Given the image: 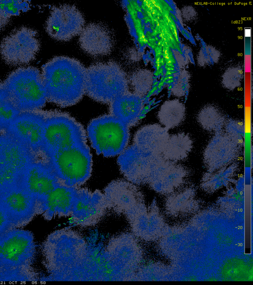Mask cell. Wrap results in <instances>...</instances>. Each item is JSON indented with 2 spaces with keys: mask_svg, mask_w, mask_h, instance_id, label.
I'll return each mask as SVG.
<instances>
[{
  "mask_svg": "<svg viewBox=\"0 0 253 285\" xmlns=\"http://www.w3.org/2000/svg\"><path fill=\"white\" fill-rule=\"evenodd\" d=\"M86 68L78 60L55 56L42 67L47 100L66 107L78 103L85 94Z\"/></svg>",
  "mask_w": 253,
  "mask_h": 285,
  "instance_id": "obj_1",
  "label": "cell"
},
{
  "mask_svg": "<svg viewBox=\"0 0 253 285\" xmlns=\"http://www.w3.org/2000/svg\"><path fill=\"white\" fill-rule=\"evenodd\" d=\"M197 120L205 130L216 133L223 128L226 119L222 112L217 107L209 105L199 112Z\"/></svg>",
  "mask_w": 253,
  "mask_h": 285,
  "instance_id": "obj_25",
  "label": "cell"
},
{
  "mask_svg": "<svg viewBox=\"0 0 253 285\" xmlns=\"http://www.w3.org/2000/svg\"><path fill=\"white\" fill-rule=\"evenodd\" d=\"M61 184L76 188L84 184L92 171V156L86 144L57 152L48 157Z\"/></svg>",
  "mask_w": 253,
  "mask_h": 285,
  "instance_id": "obj_7",
  "label": "cell"
},
{
  "mask_svg": "<svg viewBox=\"0 0 253 285\" xmlns=\"http://www.w3.org/2000/svg\"><path fill=\"white\" fill-rule=\"evenodd\" d=\"M128 77L115 61L97 62L86 68L85 94L92 99L110 103L129 91Z\"/></svg>",
  "mask_w": 253,
  "mask_h": 285,
  "instance_id": "obj_3",
  "label": "cell"
},
{
  "mask_svg": "<svg viewBox=\"0 0 253 285\" xmlns=\"http://www.w3.org/2000/svg\"><path fill=\"white\" fill-rule=\"evenodd\" d=\"M236 169V165L231 164L214 171H209L203 178V188L205 190L211 192L225 186L231 182Z\"/></svg>",
  "mask_w": 253,
  "mask_h": 285,
  "instance_id": "obj_24",
  "label": "cell"
},
{
  "mask_svg": "<svg viewBox=\"0 0 253 285\" xmlns=\"http://www.w3.org/2000/svg\"><path fill=\"white\" fill-rule=\"evenodd\" d=\"M103 194L108 206L124 213L128 218L145 206L142 193L129 182L113 181L106 187Z\"/></svg>",
  "mask_w": 253,
  "mask_h": 285,
  "instance_id": "obj_12",
  "label": "cell"
},
{
  "mask_svg": "<svg viewBox=\"0 0 253 285\" xmlns=\"http://www.w3.org/2000/svg\"><path fill=\"white\" fill-rule=\"evenodd\" d=\"M185 115L184 104L177 99L169 100L161 106L158 117L161 124L167 129L178 126Z\"/></svg>",
  "mask_w": 253,
  "mask_h": 285,
  "instance_id": "obj_23",
  "label": "cell"
},
{
  "mask_svg": "<svg viewBox=\"0 0 253 285\" xmlns=\"http://www.w3.org/2000/svg\"><path fill=\"white\" fill-rule=\"evenodd\" d=\"M29 8L27 1L0 0V31L8 24L12 17L26 12Z\"/></svg>",
  "mask_w": 253,
  "mask_h": 285,
  "instance_id": "obj_27",
  "label": "cell"
},
{
  "mask_svg": "<svg viewBox=\"0 0 253 285\" xmlns=\"http://www.w3.org/2000/svg\"><path fill=\"white\" fill-rule=\"evenodd\" d=\"M85 20L74 5L63 4L53 7L45 23V30L52 38L68 41L80 35Z\"/></svg>",
  "mask_w": 253,
  "mask_h": 285,
  "instance_id": "obj_10",
  "label": "cell"
},
{
  "mask_svg": "<svg viewBox=\"0 0 253 285\" xmlns=\"http://www.w3.org/2000/svg\"><path fill=\"white\" fill-rule=\"evenodd\" d=\"M128 84L133 93L142 96L150 91L152 85L151 72L145 69H140L133 72L128 77Z\"/></svg>",
  "mask_w": 253,
  "mask_h": 285,
  "instance_id": "obj_28",
  "label": "cell"
},
{
  "mask_svg": "<svg viewBox=\"0 0 253 285\" xmlns=\"http://www.w3.org/2000/svg\"><path fill=\"white\" fill-rule=\"evenodd\" d=\"M87 133L96 153L107 157L122 153L129 138L128 127L111 114L92 119L88 125Z\"/></svg>",
  "mask_w": 253,
  "mask_h": 285,
  "instance_id": "obj_6",
  "label": "cell"
},
{
  "mask_svg": "<svg viewBox=\"0 0 253 285\" xmlns=\"http://www.w3.org/2000/svg\"><path fill=\"white\" fill-rule=\"evenodd\" d=\"M3 83L11 101L21 112L40 110L47 101L42 74L36 67L19 68Z\"/></svg>",
  "mask_w": 253,
  "mask_h": 285,
  "instance_id": "obj_4",
  "label": "cell"
},
{
  "mask_svg": "<svg viewBox=\"0 0 253 285\" xmlns=\"http://www.w3.org/2000/svg\"><path fill=\"white\" fill-rule=\"evenodd\" d=\"M0 203L13 229L26 226L37 215V200L20 183L0 191Z\"/></svg>",
  "mask_w": 253,
  "mask_h": 285,
  "instance_id": "obj_9",
  "label": "cell"
},
{
  "mask_svg": "<svg viewBox=\"0 0 253 285\" xmlns=\"http://www.w3.org/2000/svg\"><path fill=\"white\" fill-rule=\"evenodd\" d=\"M60 184L49 161H35L31 163L24 170L20 181L22 187L37 201Z\"/></svg>",
  "mask_w": 253,
  "mask_h": 285,
  "instance_id": "obj_13",
  "label": "cell"
},
{
  "mask_svg": "<svg viewBox=\"0 0 253 285\" xmlns=\"http://www.w3.org/2000/svg\"><path fill=\"white\" fill-rule=\"evenodd\" d=\"M12 229L7 213L0 203V236Z\"/></svg>",
  "mask_w": 253,
  "mask_h": 285,
  "instance_id": "obj_32",
  "label": "cell"
},
{
  "mask_svg": "<svg viewBox=\"0 0 253 285\" xmlns=\"http://www.w3.org/2000/svg\"><path fill=\"white\" fill-rule=\"evenodd\" d=\"M77 189L62 184L58 185L44 197L37 201V215H42L47 220L70 216Z\"/></svg>",
  "mask_w": 253,
  "mask_h": 285,
  "instance_id": "obj_17",
  "label": "cell"
},
{
  "mask_svg": "<svg viewBox=\"0 0 253 285\" xmlns=\"http://www.w3.org/2000/svg\"><path fill=\"white\" fill-rule=\"evenodd\" d=\"M35 161L36 154L22 142L8 132L0 135V164L23 173Z\"/></svg>",
  "mask_w": 253,
  "mask_h": 285,
  "instance_id": "obj_19",
  "label": "cell"
},
{
  "mask_svg": "<svg viewBox=\"0 0 253 285\" xmlns=\"http://www.w3.org/2000/svg\"><path fill=\"white\" fill-rule=\"evenodd\" d=\"M223 128L225 134L239 145H242L244 138V128L240 121L232 119L226 120Z\"/></svg>",
  "mask_w": 253,
  "mask_h": 285,
  "instance_id": "obj_30",
  "label": "cell"
},
{
  "mask_svg": "<svg viewBox=\"0 0 253 285\" xmlns=\"http://www.w3.org/2000/svg\"></svg>",
  "mask_w": 253,
  "mask_h": 285,
  "instance_id": "obj_33",
  "label": "cell"
},
{
  "mask_svg": "<svg viewBox=\"0 0 253 285\" xmlns=\"http://www.w3.org/2000/svg\"><path fill=\"white\" fill-rule=\"evenodd\" d=\"M36 254L33 234L14 228L0 235V282H36L33 265Z\"/></svg>",
  "mask_w": 253,
  "mask_h": 285,
  "instance_id": "obj_2",
  "label": "cell"
},
{
  "mask_svg": "<svg viewBox=\"0 0 253 285\" xmlns=\"http://www.w3.org/2000/svg\"><path fill=\"white\" fill-rule=\"evenodd\" d=\"M82 126L70 115L46 111L43 132V151L48 158L59 151L86 143Z\"/></svg>",
  "mask_w": 253,
  "mask_h": 285,
  "instance_id": "obj_5",
  "label": "cell"
},
{
  "mask_svg": "<svg viewBox=\"0 0 253 285\" xmlns=\"http://www.w3.org/2000/svg\"><path fill=\"white\" fill-rule=\"evenodd\" d=\"M45 112L41 109L20 112L10 123L6 132L24 143L36 154L43 151Z\"/></svg>",
  "mask_w": 253,
  "mask_h": 285,
  "instance_id": "obj_11",
  "label": "cell"
},
{
  "mask_svg": "<svg viewBox=\"0 0 253 285\" xmlns=\"http://www.w3.org/2000/svg\"><path fill=\"white\" fill-rule=\"evenodd\" d=\"M240 146L225 133H216L204 152L206 167L209 172H212L231 164L238 157Z\"/></svg>",
  "mask_w": 253,
  "mask_h": 285,
  "instance_id": "obj_16",
  "label": "cell"
},
{
  "mask_svg": "<svg viewBox=\"0 0 253 285\" xmlns=\"http://www.w3.org/2000/svg\"><path fill=\"white\" fill-rule=\"evenodd\" d=\"M193 147V142L190 136L184 133L169 136L162 157L166 160L178 162L188 156Z\"/></svg>",
  "mask_w": 253,
  "mask_h": 285,
  "instance_id": "obj_22",
  "label": "cell"
},
{
  "mask_svg": "<svg viewBox=\"0 0 253 285\" xmlns=\"http://www.w3.org/2000/svg\"><path fill=\"white\" fill-rule=\"evenodd\" d=\"M169 137L168 129L164 127L149 124L137 131L132 144L144 151L162 155Z\"/></svg>",
  "mask_w": 253,
  "mask_h": 285,
  "instance_id": "obj_20",
  "label": "cell"
},
{
  "mask_svg": "<svg viewBox=\"0 0 253 285\" xmlns=\"http://www.w3.org/2000/svg\"><path fill=\"white\" fill-rule=\"evenodd\" d=\"M22 173L11 167L0 164V192L19 184Z\"/></svg>",
  "mask_w": 253,
  "mask_h": 285,
  "instance_id": "obj_29",
  "label": "cell"
},
{
  "mask_svg": "<svg viewBox=\"0 0 253 285\" xmlns=\"http://www.w3.org/2000/svg\"><path fill=\"white\" fill-rule=\"evenodd\" d=\"M79 35V43L81 48L91 56L107 55L113 50V34L104 24L89 23L84 27Z\"/></svg>",
  "mask_w": 253,
  "mask_h": 285,
  "instance_id": "obj_18",
  "label": "cell"
},
{
  "mask_svg": "<svg viewBox=\"0 0 253 285\" xmlns=\"http://www.w3.org/2000/svg\"><path fill=\"white\" fill-rule=\"evenodd\" d=\"M242 72L237 68L229 69L223 75V84L226 88L233 90L241 83Z\"/></svg>",
  "mask_w": 253,
  "mask_h": 285,
  "instance_id": "obj_31",
  "label": "cell"
},
{
  "mask_svg": "<svg viewBox=\"0 0 253 285\" xmlns=\"http://www.w3.org/2000/svg\"><path fill=\"white\" fill-rule=\"evenodd\" d=\"M20 112L11 101L3 82H0V135L6 132Z\"/></svg>",
  "mask_w": 253,
  "mask_h": 285,
  "instance_id": "obj_26",
  "label": "cell"
},
{
  "mask_svg": "<svg viewBox=\"0 0 253 285\" xmlns=\"http://www.w3.org/2000/svg\"><path fill=\"white\" fill-rule=\"evenodd\" d=\"M143 109L142 96L128 91L110 103V114L116 117L128 127L137 122Z\"/></svg>",
  "mask_w": 253,
  "mask_h": 285,
  "instance_id": "obj_21",
  "label": "cell"
},
{
  "mask_svg": "<svg viewBox=\"0 0 253 285\" xmlns=\"http://www.w3.org/2000/svg\"><path fill=\"white\" fill-rule=\"evenodd\" d=\"M188 175V171L184 166L163 157L152 171L147 183L158 192L171 194L183 186Z\"/></svg>",
  "mask_w": 253,
  "mask_h": 285,
  "instance_id": "obj_15",
  "label": "cell"
},
{
  "mask_svg": "<svg viewBox=\"0 0 253 285\" xmlns=\"http://www.w3.org/2000/svg\"><path fill=\"white\" fill-rule=\"evenodd\" d=\"M40 48L38 33L35 30L21 27L11 31L0 44L2 60L9 65L27 64L34 60Z\"/></svg>",
  "mask_w": 253,
  "mask_h": 285,
  "instance_id": "obj_8",
  "label": "cell"
},
{
  "mask_svg": "<svg viewBox=\"0 0 253 285\" xmlns=\"http://www.w3.org/2000/svg\"><path fill=\"white\" fill-rule=\"evenodd\" d=\"M108 207L103 194L85 189H77L70 216L75 223L84 226L96 223Z\"/></svg>",
  "mask_w": 253,
  "mask_h": 285,
  "instance_id": "obj_14",
  "label": "cell"
}]
</instances>
